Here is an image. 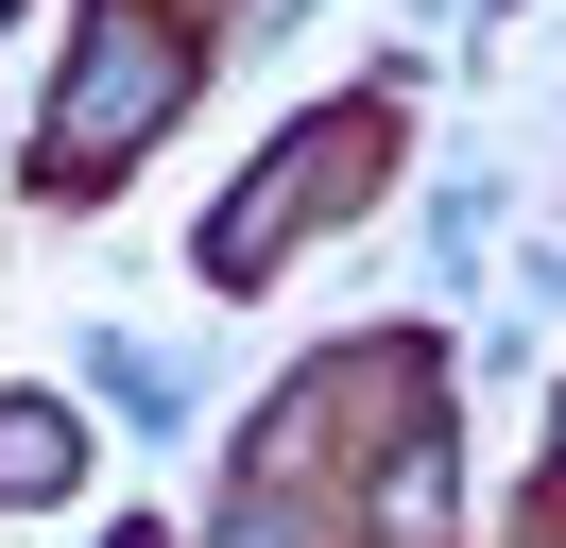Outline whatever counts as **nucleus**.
<instances>
[{"label":"nucleus","mask_w":566,"mask_h":548,"mask_svg":"<svg viewBox=\"0 0 566 548\" xmlns=\"http://www.w3.org/2000/svg\"><path fill=\"white\" fill-rule=\"evenodd\" d=\"M172 103H189V34H155L138 0H104L86 52H70V86H52V120H35V171H52V189H104Z\"/></svg>","instance_id":"nucleus-1"},{"label":"nucleus","mask_w":566,"mask_h":548,"mask_svg":"<svg viewBox=\"0 0 566 548\" xmlns=\"http://www.w3.org/2000/svg\"><path fill=\"white\" fill-rule=\"evenodd\" d=\"M360 155H378V103H344V120L275 137V171H258V189H241V205L207 223V274H258V257H275L292 223H310V205H344V189H360Z\"/></svg>","instance_id":"nucleus-2"},{"label":"nucleus","mask_w":566,"mask_h":548,"mask_svg":"<svg viewBox=\"0 0 566 548\" xmlns=\"http://www.w3.org/2000/svg\"><path fill=\"white\" fill-rule=\"evenodd\" d=\"M70 463H86V429H70L52 394H18V411H0V497H35V479H70Z\"/></svg>","instance_id":"nucleus-3"}]
</instances>
